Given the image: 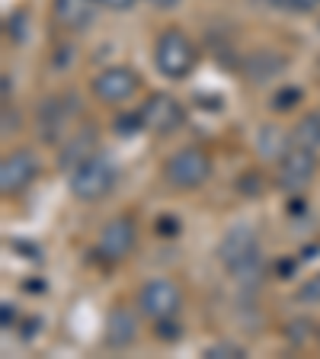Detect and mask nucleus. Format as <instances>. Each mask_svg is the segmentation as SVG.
Here are the masks:
<instances>
[{
    "label": "nucleus",
    "instance_id": "obj_6",
    "mask_svg": "<svg viewBox=\"0 0 320 359\" xmlns=\"http://www.w3.org/2000/svg\"><path fill=\"white\" fill-rule=\"evenodd\" d=\"M317 173V157H314V148H305V144H288L285 154L279 157V187L288 189V193H298Z\"/></svg>",
    "mask_w": 320,
    "mask_h": 359
},
{
    "label": "nucleus",
    "instance_id": "obj_10",
    "mask_svg": "<svg viewBox=\"0 0 320 359\" xmlns=\"http://www.w3.org/2000/svg\"><path fill=\"white\" fill-rule=\"evenodd\" d=\"M36 177H39V161H36V154L26 148L7 154L4 164H0V189H4V196L22 193L26 187H32Z\"/></svg>",
    "mask_w": 320,
    "mask_h": 359
},
{
    "label": "nucleus",
    "instance_id": "obj_18",
    "mask_svg": "<svg viewBox=\"0 0 320 359\" xmlns=\"http://www.w3.org/2000/svg\"><path fill=\"white\" fill-rule=\"evenodd\" d=\"M179 324L173 321V318H160L157 321V340H167V344H173V340H179Z\"/></svg>",
    "mask_w": 320,
    "mask_h": 359
},
{
    "label": "nucleus",
    "instance_id": "obj_12",
    "mask_svg": "<svg viewBox=\"0 0 320 359\" xmlns=\"http://www.w3.org/2000/svg\"><path fill=\"white\" fill-rule=\"evenodd\" d=\"M93 151H97V128L83 126L81 132L71 135V138L61 144L58 167H61V170H74V167H81L87 157H93Z\"/></svg>",
    "mask_w": 320,
    "mask_h": 359
},
{
    "label": "nucleus",
    "instance_id": "obj_22",
    "mask_svg": "<svg viewBox=\"0 0 320 359\" xmlns=\"http://www.w3.org/2000/svg\"><path fill=\"white\" fill-rule=\"evenodd\" d=\"M16 128H20V116L10 109V103H4V135L16 132Z\"/></svg>",
    "mask_w": 320,
    "mask_h": 359
},
{
    "label": "nucleus",
    "instance_id": "obj_14",
    "mask_svg": "<svg viewBox=\"0 0 320 359\" xmlns=\"http://www.w3.org/2000/svg\"><path fill=\"white\" fill-rule=\"evenodd\" d=\"M97 4L99 0H52V10H55V20L64 29H83L93 20V13H97Z\"/></svg>",
    "mask_w": 320,
    "mask_h": 359
},
{
    "label": "nucleus",
    "instance_id": "obj_9",
    "mask_svg": "<svg viewBox=\"0 0 320 359\" xmlns=\"http://www.w3.org/2000/svg\"><path fill=\"white\" fill-rule=\"evenodd\" d=\"M138 87H141L138 74L125 65H112L93 77V93L99 103H125L138 93Z\"/></svg>",
    "mask_w": 320,
    "mask_h": 359
},
{
    "label": "nucleus",
    "instance_id": "obj_7",
    "mask_svg": "<svg viewBox=\"0 0 320 359\" xmlns=\"http://www.w3.org/2000/svg\"><path fill=\"white\" fill-rule=\"evenodd\" d=\"M179 305H183V292L173 279H151L138 292V308L141 314L160 321V318H176Z\"/></svg>",
    "mask_w": 320,
    "mask_h": 359
},
{
    "label": "nucleus",
    "instance_id": "obj_16",
    "mask_svg": "<svg viewBox=\"0 0 320 359\" xmlns=\"http://www.w3.org/2000/svg\"><path fill=\"white\" fill-rule=\"evenodd\" d=\"M295 144H305V148H320V112H307L305 119L295 126V135H291Z\"/></svg>",
    "mask_w": 320,
    "mask_h": 359
},
{
    "label": "nucleus",
    "instance_id": "obj_17",
    "mask_svg": "<svg viewBox=\"0 0 320 359\" xmlns=\"http://www.w3.org/2000/svg\"><path fill=\"white\" fill-rule=\"evenodd\" d=\"M246 350L240 344H231V340H221V344H211L205 350V359H244Z\"/></svg>",
    "mask_w": 320,
    "mask_h": 359
},
{
    "label": "nucleus",
    "instance_id": "obj_4",
    "mask_svg": "<svg viewBox=\"0 0 320 359\" xmlns=\"http://www.w3.org/2000/svg\"><path fill=\"white\" fill-rule=\"evenodd\" d=\"M164 177L176 189H199L211 177V157L202 148H179L164 164Z\"/></svg>",
    "mask_w": 320,
    "mask_h": 359
},
{
    "label": "nucleus",
    "instance_id": "obj_19",
    "mask_svg": "<svg viewBox=\"0 0 320 359\" xmlns=\"http://www.w3.org/2000/svg\"><path fill=\"white\" fill-rule=\"evenodd\" d=\"M272 4L282 10H291V13H307V10L320 7V0H272Z\"/></svg>",
    "mask_w": 320,
    "mask_h": 359
},
{
    "label": "nucleus",
    "instance_id": "obj_20",
    "mask_svg": "<svg viewBox=\"0 0 320 359\" xmlns=\"http://www.w3.org/2000/svg\"><path fill=\"white\" fill-rule=\"evenodd\" d=\"M298 299L301 302H311V305H320V276L307 279L305 285L298 289Z\"/></svg>",
    "mask_w": 320,
    "mask_h": 359
},
{
    "label": "nucleus",
    "instance_id": "obj_2",
    "mask_svg": "<svg viewBox=\"0 0 320 359\" xmlns=\"http://www.w3.org/2000/svg\"><path fill=\"white\" fill-rule=\"evenodd\" d=\"M195 61H199V52H195V42L186 36L183 29H167L160 32L154 48V65L157 71L170 81H183V77L193 74Z\"/></svg>",
    "mask_w": 320,
    "mask_h": 359
},
{
    "label": "nucleus",
    "instance_id": "obj_5",
    "mask_svg": "<svg viewBox=\"0 0 320 359\" xmlns=\"http://www.w3.org/2000/svg\"><path fill=\"white\" fill-rule=\"evenodd\" d=\"M138 116H141V126L151 135H173L183 126V119H186L183 103L173 93H151L144 100V106L138 109Z\"/></svg>",
    "mask_w": 320,
    "mask_h": 359
},
{
    "label": "nucleus",
    "instance_id": "obj_21",
    "mask_svg": "<svg viewBox=\"0 0 320 359\" xmlns=\"http://www.w3.org/2000/svg\"><path fill=\"white\" fill-rule=\"evenodd\" d=\"M298 100H301L298 90H279L276 100H272V106H276V109H291V106L298 103Z\"/></svg>",
    "mask_w": 320,
    "mask_h": 359
},
{
    "label": "nucleus",
    "instance_id": "obj_24",
    "mask_svg": "<svg viewBox=\"0 0 320 359\" xmlns=\"http://www.w3.org/2000/svg\"><path fill=\"white\" fill-rule=\"evenodd\" d=\"M13 321H16V311L10 308V302H4V327L10 330V324H13Z\"/></svg>",
    "mask_w": 320,
    "mask_h": 359
},
{
    "label": "nucleus",
    "instance_id": "obj_8",
    "mask_svg": "<svg viewBox=\"0 0 320 359\" xmlns=\"http://www.w3.org/2000/svg\"><path fill=\"white\" fill-rule=\"evenodd\" d=\"M81 103H77L74 93H58V97H48L36 112V126H39V135L45 142H58L64 128L71 126V119L77 116Z\"/></svg>",
    "mask_w": 320,
    "mask_h": 359
},
{
    "label": "nucleus",
    "instance_id": "obj_13",
    "mask_svg": "<svg viewBox=\"0 0 320 359\" xmlns=\"http://www.w3.org/2000/svg\"><path fill=\"white\" fill-rule=\"evenodd\" d=\"M134 337H138V321H134V314L125 311V308H116V311L106 318V346L112 350H125L128 344H134Z\"/></svg>",
    "mask_w": 320,
    "mask_h": 359
},
{
    "label": "nucleus",
    "instance_id": "obj_3",
    "mask_svg": "<svg viewBox=\"0 0 320 359\" xmlns=\"http://www.w3.org/2000/svg\"><path fill=\"white\" fill-rule=\"evenodd\" d=\"M116 180H119L116 164L103 154H93L71 170V193L81 202H99L116 189Z\"/></svg>",
    "mask_w": 320,
    "mask_h": 359
},
{
    "label": "nucleus",
    "instance_id": "obj_1",
    "mask_svg": "<svg viewBox=\"0 0 320 359\" xmlns=\"http://www.w3.org/2000/svg\"><path fill=\"white\" fill-rule=\"evenodd\" d=\"M218 257H221V263L228 266V273L237 283H246V285L260 283L263 257H260V241H256L253 228L234 224L231 231L221 238V244H218Z\"/></svg>",
    "mask_w": 320,
    "mask_h": 359
},
{
    "label": "nucleus",
    "instance_id": "obj_11",
    "mask_svg": "<svg viewBox=\"0 0 320 359\" xmlns=\"http://www.w3.org/2000/svg\"><path fill=\"white\" fill-rule=\"evenodd\" d=\"M134 241H138V228H134L132 218L122 215V218H112V222L103 228L97 250H99V257H103V260L116 263V260H122V257L132 254Z\"/></svg>",
    "mask_w": 320,
    "mask_h": 359
},
{
    "label": "nucleus",
    "instance_id": "obj_23",
    "mask_svg": "<svg viewBox=\"0 0 320 359\" xmlns=\"http://www.w3.org/2000/svg\"><path fill=\"white\" fill-rule=\"evenodd\" d=\"M103 7H109V10H128V7H134L138 0H99Z\"/></svg>",
    "mask_w": 320,
    "mask_h": 359
},
{
    "label": "nucleus",
    "instance_id": "obj_25",
    "mask_svg": "<svg viewBox=\"0 0 320 359\" xmlns=\"http://www.w3.org/2000/svg\"><path fill=\"white\" fill-rule=\"evenodd\" d=\"M151 4H154L157 10H170V7H176L179 0H151Z\"/></svg>",
    "mask_w": 320,
    "mask_h": 359
},
{
    "label": "nucleus",
    "instance_id": "obj_15",
    "mask_svg": "<svg viewBox=\"0 0 320 359\" xmlns=\"http://www.w3.org/2000/svg\"><path fill=\"white\" fill-rule=\"evenodd\" d=\"M282 67H285V58H282V55L266 52V48L253 52L250 58L244 61V71H246V77H250L253 83H263V81H269V77H276Z\"/></svg>",
    "mask_w": 320,
    "mask_h": 359
}]
</instances>
